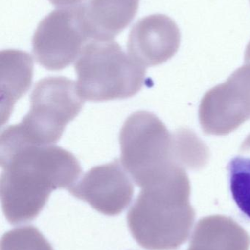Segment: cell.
<instances>
[{
	"label": "cell",
	"instance_id": "6da1fadb",
	"mask_svg": "<svg viewBox=\"0 0 250 250\" xmlns=\"http://www.w3.org/2000/svg\"><path fill=\"white\" fill-rule=\"evenodd\" d=\"M0 182L1 207L7 221H32L46 204L51 192L71 188L82 173L70 151L55 145H35L1 136Z\"/></svg>",
	"mask_w": 250,
	"mask_h": 250
},
{
	"label": "cell",
	"instance_id": "7a4b0ae2",
	"mask_svg": "<svg viewBox=\"0 0 250 250\" xmlns=\"http://www.w3.org/2000/svg\"><path fill=\"white\" fill-rule=\"evenodd\" d=\"M195 217L188 188L164 178L142 188L128 212L127 223L144 249L176 250L187 240Z\"/></svg>",
	"mask_w": 250,
	"mask_h": 250
},
{
	"label": "cell",
	"instance_id": "3957f363",
	"mask_svg": "<svg viewBox=\"0 0 250 250\" xmlns=\"http://www.w3.org/2000/svg\"><path fill=\"white\" fill-rule=\"evenodd\" d=\"M75 70L79 95L94 102L133 97L145 82V67L113 40H90L78 57Z\"/></svg>",
	"mask_w": 250,
	"mask_h": 250
},
{
	"label": "cell",
	"instance_id": "277c9868",
	"mask_svg": "<svg viewBox=\"0 0 250 250\" xmlns=\"http://www.w3.org/2000/svg\"><path fill=\"white\" fill-rule=\"evenodd\" d=\"M84 104L73 81L61 76L45 78L32 91L28 114L19 124L4 130L23 142L52 145L60 139L66 125L79 115Z\"/></svg>",
	"mask_w": 250,
	"mask_h": 250
},
{
	"label": "cell",
	"instance_id": "5b68a950",
	"mask_svg": "<svg viewBox=\"0 0 250 250\" xmlns=\"http://www.w3.org/2000/svg\"><path fill=\"white\" fill-rule=\"evenodd\" d=\"M165 137L161 122L146 111L134 113L125 121L119 137L122 164L139 188L164 177Z\"/></svg>",
	"mask_w": 250,
	"mask_h": 250
},
{
	"label": "cell",
	"instance_id": "8992f818",
	"mask_svg": "<svg viewBox=\"0 0 250 250\" xmlns=\"http://www.w3.org/2000/svg\"><path fill=\"white\" fill-rule=\"evenodd\" d=\"M88 41L79 5L62 7L38 23L32 37V53L44 68L61 70L79 57Z\"/></svg>",
	"mask_w": 250,
	"mask_h": 250
},
{
	"label": "cell",
	"instance_id": "52a82bcc",
	"mask_svg": "<svg viewBox=\"0 0 250 250\" xmlns=\"http://www.w3.org/2000/svg\"><path fill=\"white\" fill-rule=\"evenodd\" d=\"M119 160L92 167L68 190L107 216H116L132 202L134 185Z\"/></svg>",
	"mask_w": 250,
	"mask_h": 250
},
{
	"label": "cell",
	"instance_id": "ba28073f",
	"mask_svg": "<svg viewBox=\"0 0 250 250\" xmlns=\"http://www.w3.org/2000/svg\"><path fill=\"white\" fill-rule=\"evenodd\" d=\"M180 42V29L175 21L156 13L134 25L128 38V53L143 67L157 65L176 54Z\"/></svg>",
	"mask_w": 250,
	"mask_h": 250
},
{
	"label": "cell",
	"instance_id": "9c48e42d",
	"mask_svg": "<svg viewBox=\"0 0 250 250\" xmlns=\"http://www.w3.org/2000/svg\"><path fill=\"white\" fill-rule=\"evenodd\" d=\"M139 0H87L79 4L90 40L111 41L135 19Z\"/></svg>",
	"mask_w": 250,
	"mask_h": 250
},
{
	"label": "cell",
	"instance_id": "30bf717a",
	"mask_svg": "<svg viewBox=\"0 0 250 250\" xmlns=\"http://www.w3.org/2000/svg\"><path fill=\"white\" fill-rule=\"evenodd\" d=\"M1 71V124L7 121L14 104L30 88L33 76L32 57L25 51L3 50Z\"/></svg>",
	"mask_w": 250,
	"mask_h": 250
},
{
	"label": "cell",
	"instance_id": "8fae6325",
	"mask_svg": "<svg viewBox=\"0 0 250 250\" xmlns=\"http://www.w3.org/2000/svg\"><path fill=\"white\" fill-rule=\"evenodd\" d=\"M229 188L241 212L250 219V135L227 166Z\"/></svg>",
	"mask_w": 250,
	"mask_h": 250
},
{
	"label": "cell",
	"instance_id": "7c38bea8",
	"mask_svg": "<svg viewBox=\"0 0 250 250\" xmlns=\"http://www.w3.org/2000/svg\"><path fill=\"white\" fill-rule=\"evenodd\" d=\"M1 250H54L44 235L33 226L16 228L3 235Z\"/></svg>",
	"mask_w": 250,
	"mask_h": 250
},
{
	"label": "cell",
	"instance_id": "4fadbf2b",
	"mask_svg": "<svg viewBox=\"0 0 250 250\" xmlns=\"http://www.w3.org/2000/svg\"><path fill=\"white\" fill-rule=\"evenodd\" d=\"M53 5L58 8L62 7H76L79 5L83 0H48Z\"/></svg>",
	"mask_w": 250,
	"mask_h": 250
},
{
	"label": "cell",
	"instance_id": "5bb4252c",
	"mask_svg": "<svg viewBox=\"0 0 250 250\" xmlns=\"http://www.w3.org/2000/svg\"><path fill=\"white\" fill-rule=\"evenodd\" d=\"M187 250H208L204 249V248H200V247L195 246V245H189V249Z\"/></svg>",
	"mask_w": 250,
	"mask_h": 250
},
{
	"label": "cell",
	"instance_id": "9a60e30c",
	"mask_svg": "<svg viewBox=\"0 0 250 250\" xmlns=\"http://www.w3.org/2000/svg\"><path fill=\"white\" fill-rule=\"evenodd\" d=\"M246 56L247 58L250 59V43L248 44V48H247V51H246Z\"/></svg>",
	"mask_w": 250,
	"mask_h": 250
},
{
	"label": "cell",
	"instance_id": "2e32d148",
	"mask_svg": "<svg viewBox=\"0 0 250 250\" xmlns=\"http://www.w3.org/2000/svg\"></svg>",
	"mask_w": 250,
	"mask_h": 250
}]
</instances>
